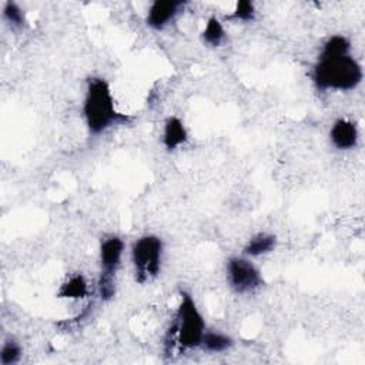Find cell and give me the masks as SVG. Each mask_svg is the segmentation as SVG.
Listing matches in <instances>:
<instances>
[{
    "label": "cell",
    "instance_id": "cell-16",
    "mask_svg": "<svg viewBox=\"0 0 365 365\" xmlns=\"http://www.w3.org/2000/svg\"><path fill=\"white\" fill-rule=\"evenodd\" d=\"M232 19L238 21H251L255 17V6L252 1L248 0H240L235 4V9L231 14Z\"/></svg>",
    "mask_w": 365,
    "mask_h": 365
},
{
    "label": "cell",
    "instance_id": "cell-13",
    "mask_svg": "<svg viewBox=\"0 0 365 365\" xmlns=\"http://www.w3.org/2000/svg\"><path fill=\"white\" fill-rule=\"evenodd\" d=\"M202 41L210 47H218L225 38V30L220 19L210 17L204 26V30L201 33Z\"/></svg>",
    "mask_w": 365,
    "mask_h": 365
},
{
    "label": "cell",
    "instance_id": "cell-11",
    "mask_svg": "<svg viewBox=\"0 0 365 365\" xmlns=\"http://www.w3.org/2000/svg\"><path fill=\"white\" fill-rule=\"evenodd\" d=\"M275 245H277L275 235L259 232L247 241L242 252L247 257H261L271 252L275 248Z\"/></svg>",
    "mask_w": 365,
    "mask_h": 365
},
{
    "label": "cell",
    "instance_id": "cell-10",
    "mask_svg": "<svg viewBox=\"0 0 365 365\" xmlns=\"http://www.w3.org/2000/svg\"><path fill=\"white\" fill-rule=\"evenodd\" d=\"M88 294V284L83 274L68 277L58 288L57 297L67 299H81Z\"/></svg>",
    "mask_w": 365,
    "mask_h": 365
},
{
    "label": "cell",
    "instance_id": "cell-5",
    "mask_svg": "<svg viewBox=\"0 0 365 365\" xmlns=\"http://www.w3.org/2000/svg\"><path fill=\"white\" fill-rule=\"evenodd\" d=\"M124 252V241L117 235H108L100 242V278L98 294L103 301H108L115 294V274L120 268Z\"/></svg>",
    "mask_w": 365,
    "mask_h": 365
},
{
    "label": "cell",
    "instance_id": "cell-3",
    "mask_svg": "<svg viewBox=\"0 0 365 365\" xmlns=\"http://www.w3.org/2000/svg\"><path fill=\"white\" fill-rule=\"evenodd\" d=\"M205 334V321L200 312L195 301L191 294L181 289L180 291V304L175 312V319L171 324V328L167 334L165 346L174 344L180 349H192L201 346L202 336Z\"/></svg>",
    "mask_w": 365,
    "mask_h": 365
},
{
    "label": "cell",
    "instance_id": "cell-6",
    "mask_svg": "<svg viewBox=\"0 0 365 365\" xmlns=\"http://www.w3.org/2000/svg\"><path fill=\"white\" fill-rule=\"evenodd\" d=\"M227 279L237 294H250L262 285L259 269L244 257H231L227 261Z\"/></svg>",
    "mask_w": 365,
    "mask_h": 365
},
{
    "label": "cell",
    "instance_id": "cell-8",
    "mask_svg": "<svg viewBox=\"0 0 365 365\" xmlns=\"http://www.w3.org/2000/svg\"><path fill=\"white\" fill-rule=\"evenodd\" d=\"M356 124L346 118H338L334 121L329 130V140L338 150H351L358 144Z\"/></svg>",
    "mask_w": 365,
    "mask_h": 365
},
{
    "label": "cell",
    "instance_id": "cell-12",
    "mask_svg": "<svg viewBox=\"0 0 365 365\" xmlns=\"http://www.w3.org/2000/svg\"><path fill=\"white\" fill-rule=\"evenodd\" d=\"M234 341L231 336L222 334V332H217V331H205L202 341H201V346L212 354H220L224 352L227 349H230L232 346Z\"/></svg>",
    "mask_w": 365,
    "mask_h": 365
},
{
    "label": "cell",
    "instance_id": "cell-9",
    "mask_svg": "<svg viewBox=\"0 0 365 365\" xmlns=\"http://www.w3.org/2000/svg\"><path fill=\"white\" fill-rule=\"evenodd\" d=\"M188 140V133L184 125V123L175 117L171 115L165 120L164 128H163V144L168 151L177 150L182 144H185Z\"/></svg>",
    "mask_w": 365,
    "mask_h": 365
},
{
    "label": "cell",
    "instance_id": "cell-15",
    "mask_svg": "<svg viewBox=\"0 0 365 365\" xmlns=\"http://www.w3.org/2000/svg\"><path fill=\"white\" fill-rule=\"evenodd\" d=\"M3 17L4 20L11 24L13 27H21L26 23V17H24V11L21 10V7L14 3V1H7L3 7Z\"/></svg>",
    "mask_w": 365,
    "mask_h": 365
},
{
    "label": "cell",
    "instance_id": "cell-1",
    "mask_svg": "<svg viewBox=\"0 0 365 365\" xmlns=\"http://www.w3.org/2000/svg\"><path fill=\"white\" fill-rule=\"evenodd\" d=\"M362 77V67L351 54V41L341 34L331 36L312 68L315 87L321 91H349L359 86Z\"/></svg>",
    "mask_w": 365,
    "mask_h": 365
},
{
    "label": "cell",
    "instance_id": "cell-4",
    "mask_svg": "<svg viewBox=\"0 0 365 365\" xmlns=\"http://www.w3.org/2000/svg\"><path fill=\"white\" fill-rule=\"evenodd\" d=\"M163 241L157 235H141L133 242L131 262L134 267V277L138 284H145L155 278L161 269Z\"/></svg>",
    "mask_w": 365,
    "mask_h": 365
},
{
    "label": "cell",
    "instance_id": "cell-14",
    "mask_svg": "<svg viewBox=\"0 0 365 365\" xmlns=\"http://www.w3.org/2000/svg\"><path fill=\"white\" fill-rule=\"evenodd\" d=\"M21 358V346L14 339H7L3 342L0 349V364L14 365Z\"/></svg>",
    "mask_w": 365,
    "mask_h": 365
},
{
    "label": "cell",
    "instance_id": "cell-2",
    "mask_svg": "<svg viewBox=\"0 0 365 365\" xmlns=\"http://www.w3.org/2000/svg\"><path fill=\"white\" fill-rule=\"evenodd\" d=\"M83 117L88 133L93 135L104 133L114 124L127 121V117L115 110L111 88L101 77L87 80L83 100Z\"/></svg>",
    "mask_w": 365,
    "mask_h": 365
},
{
    "label": "cell",
    "instance_id": "cell-7",
    "mask_svg": "<svg viewBox=\"0 0 365 365\" xmlns=\"http://www.w3.org/2000/svg\"><path fill=\"white\" fill-rule=\"evenodd\" d=\"M184 4L180 0H155L147 10L145 21L151 29L163 30L184 9Z\"/></svg>",
    "mask_w": 365,
    "mask_h": 365
}]
</instances>
